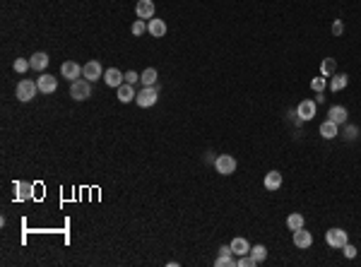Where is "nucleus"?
<instances>
[{"mask_svg":"<svg viewBox=\"0 0 361 267\" xmlns=\"http://www.w3.org/2000/svg\"><path fill=\"white\" fill-rule=\"evenodd\" d=\"M70 97L75 101H87L92 97V82L85 77L75 79V82H70Z\"/></svg>","mask_w":361,"mask_h":267,"instance_id":"f257e3e1","label":"nucleus"},{"mask_svg":"<svg viewBox=\"0 0 361 267\" xmlns=\"http://www.w3.org/2000/svg\"><path fill=\"white\" fill-rule=\"evenodd\" d=\"M159 101V84H154V87H142V92H137V97H135V104L140 106V109H150Z\"/></svg>","mask_w":361,"mask_h":267,"instance_id":"f03ea898","label":"nucleus"},{"mask_svg":"<svg viewBox=\"0 0 361 267\" xmlns=\"http://www.w3.org/2000/svg\"><path fill=\"white\" fill-rule=\"evenodd\" d=\"M325 243H328L330 248H339V250H342V245L349 243V236H347V231H344V229L332 226V229H328V231H325Z\"/></svg>","mask_w":361,"mask_h":267,"instance_id":"7ed1b4c3","label":"nucleus"},{"mask_svg":"<svg viewBox=\"0 0 361 267\" xmlns=\"http://www.w3.org/2000/svg\"><path fill=\"white\" fill-rule=\"evenodd\" d=\"M36 94H39V84L34 79H22L17 84V99L20 101H32Z\"/></svg>","mask_w":361,"mask_h":267,"instance_id":"20e7f679","label":"nucleus"},{"mask_svg":"<svg viewBox=\"0 0 361 267\" xmlns=\"http://www.w3.org/2000/svg\"><path fill=\"white\" fill-rule=\"evenodd\" d=\"M236 159L231 154H219L217 161H214V168H217V173H222V176H231L234 171H236Z\"/></svg>","mask_w":361,"mask_h":267,"instance_id":"39448f33","label":"nucleus"},{"mask_svg":"<svg viewBox=\"0 0 361 267\" xmlns=\"http://www.w3.org/2000/svg\"><path fill=\"white\" fill-rule=\"evenodd\" d=\"M82 77L89 79L92 84L97 82V79L104 77V67H101V63L99 60H89V63H85L82 65Z\"/></svg>","mask_w":361,"mask_h":267,"instance_id":"423d86ee","label":"nucleus"},{"mask_svg":"<svg viewBox=\"0 0 361 267\" xmlns=\"http://www.w3.org/2000/svg\"><path fill=\"white\" fill-rule=\"evenodd\" d=\"M296 116H299V121H301V123L313 121V118H316V101L304 99L299 106H296Z\"/></svg>","mask_w":361,"mask_h":267,"instance_id":"0eeeda50","label":"nucleus"},{"mask_svg":"<svg viewBox=\"0 0 361 267\" xmlns=\"http://www.w3.org/2000/svg\"><path fill=\"white\" fill-rule=\"evenodd\" d=\"M60 75L67 79V82H75V79L82 77V65H77L75 60H65L60 65Z\"/></svg>","mask_w":361,"mask_h":267,"instance_id":"6e6552de","label":"nucleus"},{"mask_svg":"<svg viewBox=\"0 0 361 267\" xmlns=\"http://www.w3.org/2000/svg\"><path fill=\"white\" fill-rule=\"evenodd\" d=\"M154 0H137V8H135V12H137V17L140 20H145V22H150L154 17Z\"/></svg>","mask_w":361,"mask_h":267,"instance_id":"1a4fd4ad","label":"nucleus"},{"mask_svg":"<svg viewBox=\"0 0 361 267\" xmlns=\"http://www.w3.org/2000/svg\"><path fill=\"white\" fill-rule=\"evenodd\" d=\"M294 245H296V248H301V250H306V248H311V245H313V234H311V231H306V226H304V229H296V231H294Z\"/></svg>","mask_w":361,"mask_h":267,"instance_id":"9d476101","label":"nucleus"},{"mask_svg":"<svg viewBox=\"0 0 361 267\" xmlns=\"http://www.w3.org/2000/svg\"><path fill=\"white\" fill-rule=\"evenodd\" d=\"M104 82L109 84V87L118 89L123 82H125V75L120 72V70H116V67H109V70H104Z\"/></svg>","mask_w":361,"mask_h":267,"instance_id":"9b49d317","label":"nucleus"},{"mask_svg":"<svg viewBox=\"0 0 361 267\" xmlns=\"http://www.w3.org/2000/svg\"><path fill=\"white\" fill-rule=\"evenodd\" d=\"M36 84H39V92L41 94H53L55 89H58V79L53 77V75H41V77L36 79Z\"/></svg>","mask_w":361,"mask_h":267,"instance_id":"f8f14e48","label":"nucleus"},{"mask_svg":"<svg viewBox=\"0 0 361 267\" xmlns=\"http://www.w3.org/2000/svg\"><path fill=\"white\" fill-rule=\"evenodd\" d=\"M116 97H118L120 104H130V101H135V97H137V92L132 89V84H128V82H123L118 89H116Z\"/></svg>","mask_w":361,"mask_h":267,"instance_id":"ddd939ff","label":"nucleus"},{"mask_svg":"<svg viewBox=\"0 0 361 267\" xmlns=\"http://www.w3.org/2000/svg\"><path fill=\"white\" fill-rule=\"evenodd\" d=\"M147 32H150V36H154V39H162V36H164L166 34V22L164 20H150V22H147Z\"/></svg>","mask_w":361,"mask_h":267,"instance_id":"4468645a","label":"nucleus"},{"mask_svg":"<svg viewBox=\"0 0 361 267\" xmlns=\"http://www.w3.org/2000/svg\"><path fill=\"white\" fill-rule=\"evenodd\" d=\"M265 190H279L282 188V173L279 171H270V173H265Z\"/></svg>","mask_w":361,"mask_h":267,"instance_id":"2eb2a0df","label":"nucleus"},{"mask_svg":"<svg viewBox=\"0 0 361 267\" xmlns=\"http://www.w3.org/2000/svg\"><path fill=\"white\" fill-rule=\"evenodd\" d=\"M229 245H231V253H236V255H248V253H251V248H253V245L248 243L246 238H241V236H236Z\"/></svg>","mask_w":361,"mask_h":267,"instance_id":"dca6fc26","label":"nucleus"},{"mask_svg":"<svg viewBox=\"0 0 361 267\" xmlns=\"http://www.w3.org/2000/svg\"><path fill=\"white\" fill-rule=\"evenodd\" d=\"M347 116H349V111H347L344 106H332L328 111V118L332 123H337V125H344V123H347Z\"/></svg>","mask_w":361,"mask_h":267,"instance_id":"f3484780","label":"nucleus"},{"mask_svg":"<svg viewBox=\"0 0 361 267\" xmlns=\"http://www.w3.org/2000/svg\"><path fill=\"white\" fill-rule=\"evenodd\" d=\"M29 63H32V70H36V72H44L46 67H48V53L39 51V53H34V56L29 58Z\"/></svg>","mask_w":361,"mask_h":267,"instance_id":"a211bd4d","label":"nucleus"},{"mask_svg":"<svg viewBox=\"0 0 361 267\" xmlns=\"http://www.w3.org/2000/svg\"><path fill=\"white\" fill-rule=\"evenodd\" d=\"M347 84H349V75H344V72H335L332 79L328 82V87L332 89V92H342Z\"/></svg>","mask_w":361,"mask_h":267,"instance_id":"6ab92c4d","label":"nucleus"},{"mask_svg":"<svg viewBox=\"0 0 361 267\" xmlns=\"http://www.w3.org/2000/svg\"><path fill=\"white\" fill-rule=\"evenodd\" d=\"M320 135H323L325 140H335L339 135V125L328 118V121H323V125H320Z\"/></svg>","mask_w":361,"mask_h":267,"instance_id":"aec40b11","label":"nucleus"},{"mask_svg":"<svg viewBox=\"0 0 361 267\" xmlns=\"http://www.w3.org/2000/svg\"><path fill=\"white\" fill-rule=\"evenodd\" d=\"M335 72H337V60H335V58H323V63H320V75L332 77Z\"/></svg>","mask_w":361,"mask_h":267,"instance_id":"412c9836","label":"nucleus"},{"mask_svg":"<svg viewBox=\"0 0 361 267\" xmlns=\"http://www.w3.org/2000/svg\"><path fill=\"white\" fill-rule=\"evenodd\" d=\"M157 77H159L157 67H147L142 75H140V82H142L145 87H154V84H157Z\"/></svg>","mask_w":361,"mask_h":267,"instance_id":"4be33fe9","label":"nucleus"},{"mask_svg":"<svg viewBox=\"0 0 361 267\" xmlns=\"http://www.w3.org/2000/svg\"><path fill=\"white\" fill-rule=\"evenodd\" d=\"M286 226H289V231H296V229H304V214H299V212H294V214H289V217H286Z\"/></svg>","mask_w":361,"mask_h":267,"instance_id":"5701e85b","label":"nucleus"},{"mask_svg":"<svg viewBox=\"0 0 361 267\" xmlns=\"http://www.w3.org/2000/svg\"><path fill=\"white\" fill-rule=\"evenodd\" d=\"M15 190H17V200H29L34 193V188L29 183H15Z\"/></svg>","mask_w":361,"mask_h":267,"instance_id":"b1692460","label":"nucleus"},{"mask_svg":"<svg viewBox=\"0 0 361 267\" xmlns=\"http://www.w3.org/2000/svg\"><path fill=\"white\" fill-rule=\"evenodd\" d=\"M361 135V130L356 128V125H349V123H344V130H342V137L347 140V142H354L356 137Z\"/></svg>","mask_w":361,"mask_h":267,"instance_id":"393cba45","label":"nucleus"},{"mask_svg":"<svg viewBox=\"0 0 361 267\" xmlns=\"http://www.w3.org/2000/svg\"><path fill=\"white\" fill-rule=\"evenodd\" d=\"M311 89H313V92H325V89H328V77H325V75H320V77H313L311 79Z\"/></svg>","mask_w":361,"mask_h":267,"instance_id":"a878e982","label":"nucleus"},{"mask_svg":"<svg viewBox=\"0 0 361 267\" xmlns=\"http://www.w3.org/2000/svg\"><path fill=\"white\" fill-rule=\"evenodd\" d=\"M251 255L255 257V260H258V265H260V262H265V257H267V248H265V245H253Z\"/></svg>","mask_w":361,"mask_h":267,"instance_id":"bb28decb","label":"nucleus"},{"mask_svg":"<svg viewBox=\"0 0 361 267\" xmlns=\"http://www.w3.org/2000/svg\"><path fill=\"white\" fill-rule=\"evenodd\" d=\"M12 67H15V72H20V75H24L29 67H32V63L29 60H24V58H15V63H12Z\"/></svg>","mask_w":361,"mask_h":267,"instance_id":"cd10ccee","label":"nucleus"},{"mask_svg":"<svg viewBox=\"0 0 361 267\" xmlns=\"http://www.w3.org/2000/svg\"><path fill=\"white\" fill-rule=\"evenodd\" d=\"M236 265H239V267H255V265H258V260L248 253V255H241L239 260H236Z\"/></svg>","mask_w":361,"mask_h":267,"instance_id":"c85d7f7f","label":"nucleus"},{"mask_svg":"<svg viewBox=\"0 0 361 267\" xmlns=\"http://www.w3.org/2000/svg\"><path fill=\"white\" fill-rule=\"evenodd\" d=\"M214 265H217V267H234V265H236V260H234V257H231V253H229V255H219L217 260H214Z\"/></svg>","mask_w":361,"mask_h":267,"instance_id":"c756f323","label":"nucleus"},{"mask_svg":"<svg viewBox=\"0 0 361 267\" xmlns=\"http://www.w3.org/2000/svg\"><path fill=\"white\" fill-rule=\"evenodd\" d=\"M145 32H147V22H145V20H135V22H132V34H135V36H142Z\"/></svg>","mask_w":361,"mask_h":267,"instance_id":"7c9ffc66","label":"nucleus"},{"mask_svg":"<svg viewBox=\"0 0 361 267\" xmlns=\"http://www.w3.org/2000/svg\"><path fill=\"white\" fill-rule=\"evenodd\" d=\"M342 253H344V257L354 260V257H356V248H354L351 243H344V245H342Z\"/></svg>","mask_w":361,"mask_h":267,"instance_id":"2f4dec72","label":"nucleus"},{"mask_svg":"<svg viewBox=\"0 0 361 267\" xmlns=\"http://www.w3.org/2000/svg\"><path fill=\"white\" fill-rule=\"evenodd\" d=\"M332 34H335V36H342V34H344V22H342V20H335V22H332Z\"/></svg>","mask_w":361,"mask_h":267,"instance_id":"473e14b6","label":"nucleus"},{"mask_svg":"<svg viewBox=\"0 0 361 267\" xmlns=\"http://www.w3.org/2000/svg\"><path fill=\"white\" fill-rule=\"evenodd\" d=\"M125 82H128V84H135V82H140V75H137L135 70H130V72H125Z\"/></svg>","mask_w":361,"mask_h":267,"instance_id":"72a5a7b5","label":"nucleus"},{"mask_svg":"<svg viewBox=\"0 0 361 267\" xmlns=\"http://www.w3.org/2000/svg\"><path fill=\"white\" fill-rule=\"evenodd\" d=\"M217 156H214V152H207V154H205V161H207V164H214V161H217Z\"/></svg>","mask_w":361,"mask_h":267,"instance_id":"f704fd0d","label":"nucleus"},{"mask_svg":"<svg viewBox=\"0 0 361 267\" xmlns=\"http://www.w3.org/2000/svg\"><path fill=\"white\" fill-rule=\"evenodd\" d=\"M231 253V245H222V248H219V255H229Z\"/></svg>","mask_w":361,"mask_h":267,"instance_id":"c9c22d12","label":"nucleus"},{"mask_svg":"<svg viewBox=\"0 0 361 267\" xmlns=\"http://www.w3.org/2000/svg\"><path fill=\"white\" fill-rule=\"evenodd\" d=\"M323 99H325V97H323V92H318L316 99H313V101H316V104H323Z\"/></svg>","mask_w":361,"mask_h":267,"instance_id":"e433bc0d","label":"nucleus"}]
</instances>
